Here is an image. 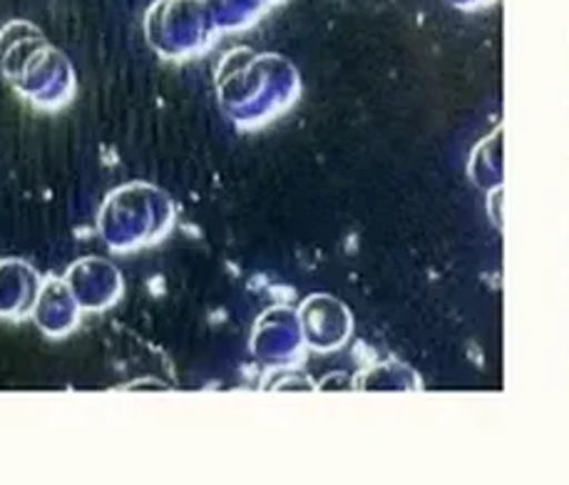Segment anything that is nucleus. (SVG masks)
Instances as JSON below:
<instances>
[{
    "label": "nucleus",
    "instance_id": "nucleus-5",
    "mask_svg": "<svg viewBox=\"0 0 569 485\" xmlns=\"http://www.w3.org/2000/svg\"><path fill=\"white\" fill-rule=\"evenodd\" d=\"M448 6L462 10V13H476V10H485L498 3V0H446Z\"/></svg>",
    "mask_w": 569,
    "mask_h": 485
},
{
    "label": "nucleus",
    "instance_id": "nucleus-4",
    "mask_svg": "<svg viewBox=\"0 0 569 485\" xmlns=\"http://www.w3.org/2000/svg\"><path fill=\"white\" fill-rule=\"evenodd\" d=\"M502 207H505V187L488 192V212H490L492 225L498 229H502Z\"/></svg>",
    "mask_w": 569,
    "mask_h": 485
},
{
    "label": "nucleus",
    "instance_id": "nucleus-3",
    "mask_svg": "<svg viewBox=\"0 0 569 485\" xmlns=\"http://www.w3.org/2000/svg\"><path fill=\"white\" fill-rule=\"evenodd\" d=\"M366 386L373 388H420V378L416 376V372L410 368L400 366V364H388L381 366L378 372H373L371 376L366 378Z\"/></svg>",
    "mask_w": 569,
    "mask_h": 485
},
{
    "label": "nucleus",
    "instance_id": "nucleus-2",
    "mask_svg": "<svg viewBox=\"0 0 569 485\" xmlns=\"http://www.w3.org/2000/svg\"><path fill=\"white\" fill-rule=\"evenodd\" d=\"M313 342L319 346H336L349 336L351 321L341 304L321 299L313 304Z\"/></svg>",
    "mask_w": 569,
    "mask_h": 485
},
{
    "label": "nucleus",
    "instance_id": "nucleus-1",
    "mask_svg": "<svg viewBox=\"0 0 569 485\" xmlns=\"http://www.w3.org/2000/svg\"><path fill=\"white\" fill-rule=\"evenodd\" d=\"M468 179L480 192H492V189L505 187L508 170H505V128L485 135L482 140L472 147L468 157Z\"/></svg>",
    "mask_w": 569,
    "mask_h": 485
}]
</instances>
